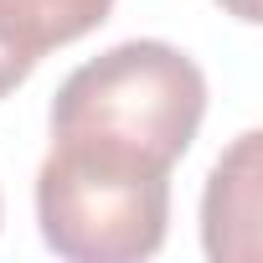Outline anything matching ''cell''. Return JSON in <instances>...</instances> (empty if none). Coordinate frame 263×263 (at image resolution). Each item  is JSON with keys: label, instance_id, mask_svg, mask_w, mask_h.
Masks as SVG:
<instances>
[{"label": "cell", "instance_id": "obj_1", "mask_svg": "<svg viewBox=\"0 0 263 263\" xmlns=\"http://www.w3.org/2000/svg\"><path fill=\"white\" fill-rule=\"evenodd\" d=\"M206 119V78L171 42H119L67 72L52 98V140L98 145L176 171Z\"/></svg>", "mask_w": 263, "mask_h": 263}, {"label": "cell", "instance_id": "obj_2", "mask_svg": "<svg viewBox=\"0 0 263 263\" xmlns=\"http://www.w3.org/2000/svg\"><path fill=\"white\" fill-rule=\"evenodd\" d=\"M42 242L67 263L155 258L171 222V171L98 145L52 140L36 171Z\"/></svg>", "mask_w": 263, "mask_h": 263}, {"label": "cell", "instance_id": "obj_3", "mask_svg": "<svg viewBox=\"0 0 263 263\" xmlns=\"http://www.w3.org/2000/svg\"><path fill=\"white\" fill-rule=\"evenodd\" d=\"M258 129L232 140V150L212 165L201 196V242L217 263L258 258Z\"/></svg>", "mask_w": 263, "mask_h": 263}, {"label": "cell", "instance_id": "obj_4", "mask_svg": "<svg viewBox=\"0 0 263 263\" xmlns=\"http://www.w3.org/2000/svg\"><path fill=\"white\" fill-rule=\"evenodd\" d=\"M114 0H0V42L42 62L52 47H67L98 31Z\"/></svg>", "mask_w": 263, "mask_h": 263}, {"label": "cell", "instance_id": "obj_5", "mask_svg": "<svg viewBox=\"0 0 263 263\" xmlns=\"http://www.w3.org/2000/svg\"><path fill=\"white\" fill-rule=\"evenodd\" d=\"M31 57L26 52H16V47H6V42H0V98H6V93H16L26 78H31Z\"/></svg>", "mask_w": 263, "mask_h": 263}, {"label": "cell", "instance_id": "obj_6", "mask_svg": "<svg viewBox=\"0 0 263 263\" xmlns=\"http://www.w3.org/2000/svg\"><path fill=\"white\" fill-rule=\"evenodd\" d=\"M217 6H222L227 16L248 21V26H258V21H263V6H258V0H217Z\"/></svg>", "mask_w": 263, "mask_h": 263}]
</instances>
